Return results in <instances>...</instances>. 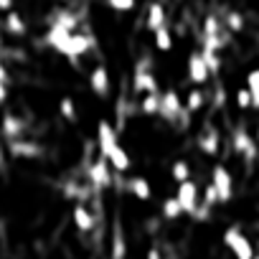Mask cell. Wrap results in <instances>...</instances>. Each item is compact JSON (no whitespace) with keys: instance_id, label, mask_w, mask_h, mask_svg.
I'll return each instance as SVG.
<instances>
[{"instance_id":"obj_1","label":"cell","mask_w":259,"mask_h":259,"mask_svg":"<svg viewBox=\"0 0 259 259\" xmlns=\"http://www.w3.org/2000/svg\"><path fill=\"white\" fill-rule=\"evenodd\" d=\"M224 244L226 249L234 254V259H254L256 251H254V244L244 236V231L239 226H229L224 231Z\"/></svg>"},{"instance_id":"obj_2","label":"cell","mask_w":259,"mask_h":259,"mask_svg":"<svg viewBox=\"0 0 259 259\" xmlns=\"http://www.w3.org/2000/svg\"><path fill=\"white\" fill-rule=\"evenodd\" d=\"M87 178H89L92 188H97V191H104V188H109V186H112V181H114L109 160L99 155V158H97V160L89 165V170H87Z\"/></svg>"},{"instance_id":"obj_3","label":"cell","mask_w":259,"mask_h":259,"mask_svg":"<svg viewBox=\"0 0 259 259\" xmlns=\"http://www.w3.org/2000/svg\"><path fill=\"white\" fill-rule=\"evenodd\" d=\"M211 186L219 191V203H229L234 198V178L226 165H213L211 170Z\"/></svg>"},{"instance_id":"obj_4","label":"cell","mask_w":259,"mask_h":259,"mask_svg":"<svg viewBox=\"0 0 259 259\" xmlns=\"http://www.w3.org/2000/svg\"><path fill=\"white\" fill-rule=\"evenodd\" d=\"M133 89H135L138 94H153V92H160V89H158V79H155V74L150 71V61H140V64L135 66Z\"/></svg>"},{"instance_id":"obj_5","label":"cell","mask_w":259,"mask_h":259,"mask_svg":"<svg viewBox=\"0 0 259 259\" xmlns=\"http://www.w3.org/2000/svg\"><path fill=\"white\" fill-rule=\"evenodd\" d=\"M92 49H94V41H92V36H87V33H79V31H74V33L69 36V41H66V46H64L61 56H66L69 61H76L79 56L89 54Z\"/></svg>"},{"instance_id":"obj_6","label":"cell","mask_w":259,"mask_h":259,"mask_svg":"<svg viewBox=\"0 0 259 259\" xmlns=\"http://www.w3.org/2000/svg\"><path fill=\"white\" fill-rule=\"evenodd\" d=\"M165 122H176L178 117H183L186 114V107H183V102H181V97H178V92H173V89H168V92H163L160 94V112H158Z\"/></svg>"},{"instance_id":"obj_7","label":"cell","mask_w":259,"mask_h":259,"mask_svg":"<svg viewBox=\"0 0 259 259\" xmlns=\"http://www.w3.org/2000/svg\"><path fill=\"white\" fill-rule=\"evenodd\" d=\"M97 145H99V155H102V158H107V155L119 145L117 130H114L107 119H102V122L97 124Z\"/></svg>"},{"instance_id":"obj_8","label":"cell","mask_w":259,"mask_h":259,"mask_svg":"<svg viewBox=\"0 0 259 259\" xmlns=\"http://www.w3.org/2000/svg\"><path fill=\"white\" fill-rule=\"evenodd\" d=\"M176 198L181 201L183 213H191V216H193V211H196V208H198V203H201V196H198V183H193V181L178 183V193H176Z\"/></svg>"},{"instance_id":"obj_9","label":"cell","mask_w":259,"mask_h":259,"mask_svg":"<svg viewBox=\"0 0 259 259\" xmlns=\"http://www.w3.org/2000/svg\"><path fill=\"white\" fill-rule=\"evenodd\" d=\"M231 143H234V150H236L239 155H244L246 160H254V155H256V140L246 133L244 127H236V130H234Z\"/></svg>"},{"instance_id":"obj_10","label":"cell","mask_w":259,"mask_h":259,"mask_svg":"<svg viewBox=\"0 0 259 259\" xmlns=\"http://www.w3.org/2000/svg\"><path fill=\"white\" fill-rule=\"evenodd\" d=\"M188 79H191L196 87H201V84H206V81L211 79V71H208V66H206L201 51H193V54L188 56Z\"/></svg>"},{"instance_id":"obj_11","label":"cell","mask_w":259,"mask_h":259,"mask_svg":"<svg viewBox=\"0 0 259 259\" xmlns=\"http://www.w3.org/2000/svg\"><path fill=\"white\" fill-rule=\"evenodd\" d=\"M89 89L97 97H107L109 94V71L104 66H94L89 71Z\"/></svg>"},{"instance_id":"obj_12","label":"cell","mask_w":259,"mask_h":259,"mask_svg":"<svg viewBox=\"0 0 259 259\" xmlns=\"http://www.w3.org/2000/svg\"><path fill=\"white\" fill-rule=\"evenodd\" d=\"M219 148H221V135H219V130L206 127L203 133L198 135V150L206 153V155H219Z\"/></svg>"},{"instance_id":"obj_13","label":"cell","mask_w":259,"mask_h":259,"mask_svg":"<svg viewBox=\"0 0 259 259\" xmlns=\"http://www.w3.org/2000/svg\"><path fill=\"white\" fill-rule=\"evenodd\" d=\"M0 130H3V135L8 138V140H21L23 138V130H26V122L18 117V114H6L3 117V122H0Z\"/></svg>"},{"instance_id":"obj_14","label":"cell","mask_w":259,"mask_h":259,"mask_svg":"<svg viewBox=\"0 0 259 259\" xmlns=\"http://www.w3.org/2000/svg\"><path fill=\"white\" fill-rule=\"evenodd\" d=\"M127 191L133 193L138 201H150V198H153V188H150V181H148L145 176L127 178Z\"/></svg>"},{"instance_id":"obj_15","label":"cell","mask_w":259,"mask_h":259,"mask_svg":"<svg viewBox=\"0 0 259 259\" xmlns=\"http://www.w3.org/2000/svg\"><path fill=\"white\" fill-rule=\"evenodd\" d=\"M11 155H16V158H38L44 150H41V145H36V143H31V140H11Z\"/></svg>"},{"instance_id":"obj_16","label":"cell","mask_w":259,"mask_h":259,"mask_svg":"<svg viewBox=\"0 0 259 259\" xmlns=\"http://www.w3.org/2000/svg\"><path fill=\"white\" fill-rule=\"evenodd\" d=\"M71 219H74V226H76L79 231H84V234L94 229V213H92L84 203H76V206H74Z\"/></svg>"},{"instance_id":"obj_17","label":"cell","mask_w":259,"mask_h":259,"mask_svg":"<svg viewBox=\"0 0 259 259\" xmlns=\"http://www.w3.org/2000/svg\"><path fill=\"white\" fill-rule=\"evenodd\" d=\"M107 160H109V165H112L114 173H127L130 165H133V160H130V155H127V150H124L122 145H117V148L107 155Z\"/></svg>"},{"instance_id":"obj_18","label":"cell","mask_w":259,"mask_h":259,"mask_svg":"<svg viewBox=\"0 0 259 259\" xmlns=\"http://www.w3.org/2000/svg\"><path fill=\"white\" fill-rule=\"evenodd\" d=\"M145 26H148V31H153V33H155L158 28L165 26V8H163L160 3H150V6H148Z\"/></svg>"},{"instance_id":"obj_19","label":"cell","mask_w":259,"mask_h":259,"mask_svg":"<svg viewBox=\"0 0 259 259\" xmlns=\"http://www.w3.org/2000/svg\"><path fill=\"white\" fill-rule=\"evenodd\" d=\"M3 28H6V33H11V36H26V31H28V26H26L23 16H21V13H16V11H8V13H6Z\"/></svg>"},{"instance_id":"obj_20","label":"cell","mask_w":259,"mask_h":259,"mask_svg":"<svg viewBox=\"0 0 259 259\" xmlns=\"http://www.w3.org/2000/svg\"><path fill=\"white\" fill-rule=\"evenodd\" d=\"M127 256V241H124V234H122V226L114 224V231H112V249H109V259H124Z\"/></svg>"},{"instance_id":"obj_21","label":"cell","mask_w":259,"mask_h":259,"mask_svg":"<svg viewBox=\"0 0 259 259\" xmlns=\"http://www.w3.org/2000/svg\"><path fill=\"white\" fill-rule=\"evenodd\" d=\"M203 104H206V94H203V89L201 87H193L188 94H186V112H198V109H203Z\"/></svg>"},{"instance_id":"obj_22","label":"cell","mask_w":259,"mask_h":259,"mask_svg":"<svg viewBox=\"0 0 259 259\" xmlns=\"http://www.w3.org/2000/svg\"><path fill=\"white\" fill-rule=\"evenodd\" d=\"M201 33H203V38H219V36H224L221 21H219L216 16H206V18H203V28H201Z\"/></svg>"},{"instance_id":"obj_23","label":"cell","mask_w":259,"mask_h":259,"mask_svg":"<svg viewBox=\"0 0 259 259\" xmlns=\"http://www.w3.org/2000/svg\"><path fill=\"white\" fill-rule=\"evenodd\" d=\"M153 44H155L158 51H170L173 49V33L168 31V26H163L153 33Z\"/></svg>"},{"instance_id":"obj_24","label":"cell","mask_w":259,"mask_h":259,"mask_svg":"<svg viewBox=\"0 0 259 259\" xmlns=\"http://www.w3.org/2000/svg\"><path fill=\"white\" fill-rule=\"evenodd\" d=\"M160 94H163V92L145 94V97H143V104H140V112H143V114H148V117L158 114V112H160Z\"/></svg>"},{"instance_id":"obj_25","label":"cell","mask_w":259,"mask_h":259,"mask_svg":"<svg viewBox=\"0 0 259 259\" xmlns=\"http://www.w3.org/2000/svg\"><path fill=\"white\" fill-rule=\"evenodd\" d=\"M170 176H173L176 183H186V181H191V165H188V160L178 158V160L170 165Z\"/></svg>"},{"instance_id":"obj_26","label":"cell","mask_w":259,"mask_h":259,"mask_svg":"<svg viewBox=\"0 0 259 259\" xmlns=\"http://www.w3.org/2000/svg\"><path fill=\"white\" fill-rule=\"evenodd\" d=\"M181 216H183V206H181V201H178L176 196L165 198V201H163V219L176 221V219H181Z\"/></svg>"},{"instance_id":"obj_27","label":"cell","mask_w":259,"mask_h":259,"mask_svg":"<svg viewBox=\"0 0 259 259\" xmlns=\"http://www.w3.org/2000/svg\"><path fill=\"white\" fill-rule=\"evenodd\" d=\"M246 89H249V94H251V107L259 109V66L246 74Z\"/></svg>"},{"instance_id":"obj_28","label":"cell","mask_w":259,"mask_h":259,"mask_svg":"<svg viewBox=\"0 0 259 259\" xmlns=\"http://www.w3.org/2000/svg\"><path fill=\"white\" fill-rule=\"evenodd\" d=\"M54 23L61 26V28H66V31H76V26H79V16L71 13V11H59L56 18H54Z\"/></svg>"},{"instance_id":"obj_29","label":"cell","mask_w":259,"mask_h":259,"mask_svg":"<svg viewBox=\"0 0 259 259\" xmlns=\"http://www.w3.org/2000/svg\"><path fill=\"white\" fill-rule=\"evenodd\" d=\"M59 112H61V117H64L66 122H76V119H79V114H76V104H74L71 97H61V102H59Z\"/></svg>"},{"instance_id":"obj_30","label":"cell","mask_w":259,"mask_h":259,"mask_svg":"<svg viewBox=\"0 0 259 259\" xmlns=\"http://www.w3.org/2000/svg\"><path fill=\"white\" fill-rule=\"evenodd\" d=\"M224 26L231 31V33H241L244 31V16L239 11H229L226 18H224Z\"/></svg>"},{"instance_id":"obj_31","label":"cell","mask_w":259,"mask_h":259,"mask_svg":"<svg viewBox=\"0 0 259 259\" xmlns=\"http://www.w3.org/2000/svg\"><path fill=\"white\" fill-rule=\"evenodd\" d=\"M201 56H203L208 71H211V74H219V69H221V56H219L216 51H208V49H201Z\"/></svg>"},{"instance_id":"obj_32","label":"cell","mask_w":259,"mask_h":259,"mask_svg":"<svg viewBox=\"0 0 259 259\" xmlns=\"http://www.w3.org/2000/svg\"><path fill=\"white\" fill-rule=\"evenodd\" d=\"M234 102H236L239 109H249V107H251V94H249V89H246V87L236 89V92H234Z\"/></svg>"},{"instance_id":"obj_33","label":"cell","mask_w":259,"mask_h":259,"mask_svg":"<svg viewBox=\"0 0 259 259\" xmlns=\"http://www.w3.org/2000/svg\"><path fill=\"white\" fill-rule=\"evenodd\" d=\"M107 6L117 13H130L135 8V0H107Z\"/></svg>"},{"instance_id":"obj_34","label":"cell","mask_w":259,"mask_h":259,"mask_svg":"<svg viewBox=\"0 0 259 259\" xmlns=\"http://www.w3.org/2000/svg\"><path fill=\"white\" fill-rule=\"evenodd\" d=\"M201 203H203V206H216V203H219V191H216V188H213L211 183H208V186L203 188Z\"/></svg>"},{"instance_id":"obj_35","label":"cell","mask_w":259,"mask_h":259,"mask_svg":"<svg viewBox=\"0 0 259 259\" xmlns=\"http://www.w3.org/2000/svg\"><path fill=\"white\" fill-rule=\"evenodd\" d=\"M8 99V84L6 81H0V104H3Z\"/></svg>"},{"instance_id":"obj_36","label":"cell","mask_w":259,"mask_h":259,"mask_svg":"<svg viewBox=\"0 0 259 259\" xmlns=\"http://www.w3.org/2000/svg\"><path fill=\"white\" fill-rule=\"evenodd\" d=\"M145 259H163V254H160V249L153 246V249H148V256Z\"/></svg>"},{"instance_id":"obj_37","label":"cell","mask_w":259,"mask_h":259,"mask_svg":"<svg viewBox=\"0 0 259 259\" xmlns=\"http://www.w3.org/2000/svg\"><path fill=\"white\" fill-rule=\"evenodd\" d=\"M0 11H3V13L13 11V0H0Z\"/></svg>"},{"instance_id":"obj_38","label":"cell","mask_w":259,"mask_h":259,"mask_svg":"<svg viewBox=\"0 0 259 259\" xmlns=\"http://www.w3.org/2000/svg\"><path fill=\"white\" fill-rule=\"evenodd\" d=\"M0 81H6V84H8V69H6L3 61H0Z\"/></svg>"},{"instance_id":"obj_39","label":"cell","mask_w":259,"mask_h":259,"mask_svg":"<svg viewBox=\"0 0 259 259\" xmlns=\"http://www.w3.org/2000/svg\"><path fill=\"white\" fill-rule=\"evenodd\" d=\"M216 104H219V107L224 104V89H221V87L216 89Z\"/></svg>"},{"instance_id":"obj_40","label":"cell","mask_w":259,"mask_h":259,"mask_svg":"<svg viewBox=\"0 0 259 259\" xmlns=\"http://www.w3.org/2000/svg\"><path fill=\"white\" fill-rule=\"evenodd\" d=\"M254 140H256V143H259V127H256V135H254Z\"/></svg>"},{"instance_id":"obj_41","label":"cell","mask_w":259,"mask_h":259,"mask_svg":"<svg viewBox=\"0 0 259 259\" xmlns=\"http://www.w3.org/2000/svg\"><path fill=\"white\" fill-rule=\"evenodd\" d=\"M256 251H259V241H256Z\"/></svg>"},{"instance_id":"obj_42","label":"cell","mask_w":259,"mask_h":259,"mask_svg":"<svg viewBox=\"0 0 259 259\" xmlns=\"http://www.w3.org/2000/svg\"><path fill=\"white\" fill-rule=\"evenodd\" d=\"M61 3H66V0H61Z\"/></svg>"}]
</instances>
